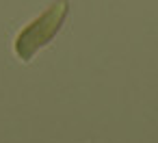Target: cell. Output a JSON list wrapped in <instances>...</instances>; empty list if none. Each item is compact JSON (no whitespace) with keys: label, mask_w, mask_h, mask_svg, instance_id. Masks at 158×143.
I'll return each mask as SVG.
<instances>
[{"label":"cell","mask_w":158,"mask_h":143,"mask_svg":"<svg viewBox=\"0 0 158 143\" xmlns=\"http://www.w3.org/2000/svg\"><path fill=\"white\" fill-rule=\"evenodd\" d=\"M69 15V2L67 0H59V2L50 5L41 15H37L33 22H28L15 37V54L22 61H31L41 48H46L63 28L65 20Z\"/></svg>","instance_id":"6da1fadb"}]
</instances>
